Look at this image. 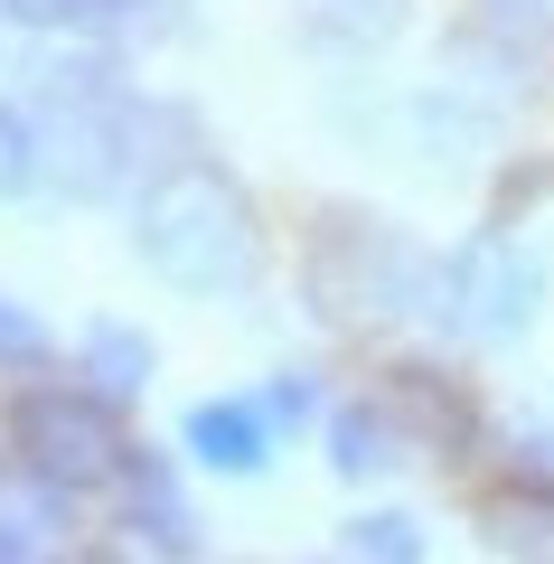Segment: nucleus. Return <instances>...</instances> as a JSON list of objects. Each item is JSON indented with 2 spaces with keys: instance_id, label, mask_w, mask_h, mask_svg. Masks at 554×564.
Masks as SVG:
<instances>
[{
  "instance_id": "f257e3e1",
  "label": "nucleus",
  "mask_w": 554,
  "mask_h": 564,
  "mask_svg": "<svg viewBox=\"0 0 554 564\" xmlns=\"http://www.w3.org/2000/svg\"><path fill=\"white\" fill-rule=\"evenodd\" d=\"M132 254L151 263L170 292L217 302V292H245V282H254L263 226H254V207H245V188L226 180V170L170 161V170L132 198Z\"/></svg>"
},
{
  "instance_id": "f03ea898",
  "label": "nucleus",
  "mask_w": 554,
  "mask_h": 564,
  "mask_svg": "<svg viewBox=\"0 0 554 564\" xmlns=\"http://www.w3.org/2000/svg\"><path fill=\"white\" fill-rule=\"evenodd\" d=\"M10 443H20V462L39 470V480H57L66 499L95 480H113L122 470V423L113 404L95 395V386H29L20 404H10Z\"/></svg>"
},
{
  "instance_id": "7ed1b4c3",
  "label": "nucleus",
  "mask_w": 554,
  "mask_h": 564,
  "mask_svg": "<svg viewBox=\"0 0 554 564\" xmlns=\"http://www.w3.org/2000/svg\"><path fill=\"white\" fill-rule=\"evenodd\" d=\"M545 302V245H517V236H470L452 263L433 273V311L460 329V339H517Z\"/></svg>"
},
{
  "instance_id": "20e7f679",
  "label": "nucleus",
  "mask_w": 554,
  "mask_h": 564,
  "mask_svg": "<svg viewBox=\"0 0 554 564\" xmlns=\"http://www.w3.org/2000/svg\"><path fill=\"white\" fill-rule=\"evenodd\" d=\"M433 273L442 263H423L395 226H338L329 254H319V292L338 311H423L433 302Z\"/></svg>"
},
{
  "instance_id": "39448f33",
  "label": "nucleus",
  "mask_w": 554,
  "mask_h": 564,
  "mask_svg": "<svg viewBox=\"0 0 554 564\" xmlns=\"http://www.w3.org/2000/svg\"><path fill=\"white\" fill-rule=\"evenodd\" d=\"M113 489H122V527H132V536L151 545V555H188V545H198V518H188V499H178L170 462H160L151 443H132V452H122Z\"/></svg>"
},
{
  "instance_id": "423d86ee",
  "label": "nucleus",
  "mask_w": 554,
  "mask_h": 564,
  "mask_svg": "<svg viewBox=\"0 0 554 564\" xmlns=\"http://www.w3.org/2000/svg\"><path fill=\"white\" fill-rule=\"evenodd\" d=\"M178 443L198 452L207 470H263L273 462V414L263 404H245V395H207V404H188V423H178Z\"/></svg>"
},
{
  "instance_id": "0eeeda50",
  "label": "nucleus",
  "mask_w": 554,
  "mask_h": 564,
  "mask_svg": "<svg viewBox=\"0 0 554 564\" xmlns=\"http://www.w3.org/2000/svg\"><path fill=\"white\" fill-rule=\"evenodd\" d=\"M404 29V0H301V39L319 57H367Z\"/></svg>"
},
{
  "instance_id": "6e6552de",
  "label": "nucleus",
  "mask_w": 554,
  "mask_h": 564,
  "mask_svg": "<svg viewBox=\"0 0 554 564\" xmlns=\"http://www.w3.org/2000/svg\"><path fill=\"white\" fill-rule=\"evenodd\" d=\"M57 518H66V489L20 462V480H0V564H29V545L57 536Z\"/></svg>"
},
{
  "instance_id": "1a4fd4ad",
  "label": "nucleus",
  "mask_w": 554,
  "mask_h": 564,
  "mask_svg": "<svg viewBox=\"0 0 554 564\" xmlns=\"http://www.w3.org/2000/svg\"><path fill=\"white\" fill-rule=\"evenodd\" d=\"M85 386H95L104 404H132L141 386H151V339L122 321H95L85 329Z\"/></svg>"
},
{
  "instance_id": "9d476101",
  "label": "nucleus",
  "mask_w": 554,
  "mask_h": 564,
  "mask_svg": "<svg viewBox=\"0 0 554 564\" xmlns=\"http://www.w3.org/2000/svg\"><path fill=\"white\" fill-rule=\"evenodd\" d=\"M329 462H338V480H377V470H395L404 462L395 414H385V404H348V414H329Z\"/></svg>"
},
{
  "instance_id": "9b49d317",
  "label": "nucleus",
  "mask_w": 554,
  "mask_h": 564,
  "mask_svg": "<svg viewBox=\"0 0 554 564\" xmlns=\"http://www.w3.org/2000/svg\"><path fill=\"white\" fill-rule=\"evenodd\" d=\"M47 180V151H39V113L0 104V198H29Z\"/></svg>"
},
{
  "instance_id": "f8f14e48",
  "label": "nucleus",
  "mask_w": 554,
  "mask_h": 564,
  "mask_svg": "<svg viewBox=\"0 0 554 564\" xmlns=\"http://www.w3.org/2000/svg\"><path fill=\"white\" fill-rule=\"evenodd\" d=\"M348 564H423V536H414V518H357L348 527Z\"/></svg>"
},
{
  "instance_id": "ddd939ff",
  "label": "nucleus",
  "mask_w": 554,
  "mask_h": 564,
  "mask_svg": "<svg viewBox=\"0 0 554 564\" xmlns=\"http://www.w3.org/2000/svg\"><path fill=\"white\" fill-rule=\"evenodd\" d=\"M29 367H47V329H39L29 302L0 292V377H29Z\"/></svg>"
},
{
  "instance_id": "4468645a",
  "label": "nucleus",
  "mask_w": 554,
  "mask_h": 564,
  "mask_svg": "<svg viewBox=\"0 0 554 564\" xmlns=\"http://www.w3.org/2000/svg\"><path fill=\"white\" fill-rule=\"evenodd\" d=\"M498 545H517V555H554V499H498Z\"/></svg>"
},
{
  "instance_id": "2eb2a0df",
  "label": "nucleus",
  "mask_w": 554,
  "mask_h": 564,
  "mask_svg": "<svg viewBox=\"0 0 554 564\" xmlns=\"http://www.w3.org/2000/svg\"><path fill=\"white\" fill-rule=\"evenodd\" d=\"M254 404L273 414V433H282V423H311V404H319V395H311V377H282V386H263Z\"/></svg>"
},
{
  "instance_id": "dca6fc26",
  "label": "nucleus",
  "mask_w": 554,
  "mask_h": 564,
  "mask_svg": "<svg viewBox=\"0 0 554 564\" xmlns=\"http://www.w3.org/2000/svg\"><path fill=\"white\" fill-rule=\"evenodd\" d=\"M113 564H122V555H113Z\"/></svg>"
}]
</instances>
